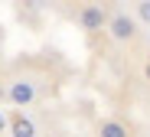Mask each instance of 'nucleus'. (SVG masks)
<instances>
[{
  "label": "nucleus",
  "mask_w": 150,
  "mask_h": 137,
  "mask_svg": "<svg viewBox=\"0 0 150 137\" xmlns=\"http://www.w3.org/2000/svg\"><path fill=\"white\" fill-rule=\"evenodd\" d=\"M10 134H16V137H33L36 134V124L23 114V111H16V114H10V127H7Z\"/></svg>",
  "instance_id": "nucleus-4"
},
{
  "label": "nucleus",
  "mask_w": 150,
  "mask_h": 137,
  "mask_svg": "<svg viewBox=\"0 0 150 137\" xmlns=\"http://www.w3.org/2000/svg\"><path fill=\"white\" fill-rule=\"evenodd\" d=\"M111 16V0H85L79 10V26L85 33H101Z\"/></svg>",
  "instance_id": "nucleus-1"
},
{
  "label": "nucleus",
  "mask_w": 150,
  "mask_h": 137,
  "mask_svg": "<svg viewBox=\"0 0 150 137\" xmlns=\"http://www.w3.org/2000/svg\"><path fill=\"white\" fill-rule=\"evenodd\" d=\"M134 16H137V23L150 26V0H137L134 4Z\"/></svg>",
  "instance_id": "nucleus-6"
},
{
  "label": "nucleus",
  "mask_w": 150,
  "mask_h": 137,
  "mask_svg": "<svg viewBox=\"0 0 150 137\" xmlns=\"http://www.w3.org/2000/svg\"><path fill=\"white\" fill-rule=\"evenodd\" d=\"M0 101H7V88L4 85H0Z\"/></svg>",
  "instance_id": "nucleus-9"
},
{
  "label": "nucleus",
  "mask_w": 150,
  "mask_h": 137,
  "mask_svg": "<svg viewBox=\"0 0 150 137\" xmlns=\"http://www.w3.org/2000/svg\"><path fill=\"white\" fill-rule=\"evenodd\" d=\"M36 82L33 78H13L10 85H7V101L13 104V108H30L33 101H36Z\"/></svg>",
  "instance_id": "nucleus-3"
},
{
  "label": "nucleus",
  "mask_w": 150,
  "mask_h": 137,
  "mask_svg": "<svg viewBox=\"0 0 150 137\" xmlns=\"http://www.w3.org/2000/svg\"><path fill=\"white\" fill-rule=\"evenodd\" d=\"M137 16H131V13H124V10H111V16H108V26H105V33L117 43V46H127V43H134L137 39Z\"/></svg>",
  "instance_id": "nucleus-2"
},
{
  "label": "nucleus",
  "mask_w": 150,
  "mask_h": 137,
  "mask_svg": "<svg viewBox=\"0 0 150 137\" xmlns=\"http://www.w3.org/2000/svg\"><path fill=\"white\" fill-rule=\"evenodd\" d=\"M140 78H144L147 85H150V56H147V59L140 62Z\"/></svg>",
  "instance_id": "nucleus-7"
},
{
  "label": "nucleus",
  "mask_w": 150,
  "mask_h": 137,
  "mask_svg": "<svg viewBox=\"0 0 150 137\" xmlns=\"http://www.w3.org/2000/svg\"><path fill=\"white\" fill-rule=\"evenodd\" d=\"M98 134H101V137H127L131 127L124 121H101V124H98Z\"/></svg>",
  "instance_id": "nucleus-5"
},
{
  "label": "nucleus",
  "mask_w": 150,
  "mask_h": 137,
  "mask_svg": "<svg viewBox=\"0 0 150 137\" xmlns=\"http://www.w3.org/2000/svg\"><path fill=\"white\" fill-rule=\"evenodd\" d=\"M7 127H10V118H7V114H0V134H7Z\"/></svg>",
  "instance_id": "nucleus-8"
}]
</instances>
